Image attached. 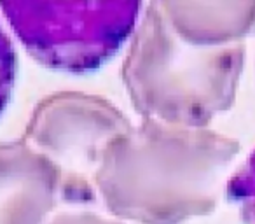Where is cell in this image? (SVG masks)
<instances>
[{"label": "cell", "instance_id": "3", "mask_svg": "<svg viewBox=\"0 0 255 224\" xmlns=\"http://www.w3.org/2000/svg\"><path fill=\"white\" fill-rule=\"evenodd\" d=\"M142 2H7L0 11L30 56L53 70H98L133 37Z\"/></svg>", "mask_w": 255, "mask_h": 224}, {"label": "cell", "instance_id": "8", "mask_svg": "<svg viewBox=\"0 0 255 224\" xmlns=\"http://www.w3.org/2000/svg\"><path fill=\"white\" fill-rule=\"evenodd\" d=\"M16 70H18V58H16L14 46H12L11 37L0 25V114L4 112L11 100Z\"/></svg>", "mask_w": 255, "mask_h": 224}, {"label": "cell", "instance_id": "2", "mask_svg": "<svg viewBox=\"0 0 255 224\" xmlns=\"http://www.w3.org/2000/svg\"><path fill=\"white\" fill-rule=\"evenodd\" d=\"M247 47H201L171 30L156 2L143 9L123 63V82L140 116L208 128L234 103Z\"/></svg>", "mask_w": 255, "mask_h": 224}, {"label": "cell", "instance_id": "5", "mask_svg": "<svg viewBox=\"0 0 255 224\" xmlns=\"http://www.w3.org/2000/svg\"><path fill=\"white\" fill-rule=\"evenodd\" d=\"M60 179L23 139L0 142V224H47L56 214Z\"/></svg>", "mask_w": 255, "mask_h": 224}, {"label": "cell", "instance_id": "6", "mask_svg": "<svg viewBox=\"0 0 255 224\" xmlns=\"http://www.w3.org/2000/svg\"><path fill=\"white\" fill-rule=\"evenodd\" d=\"M182 40L201 47L243 42L255 28V2H156Z\"/></svg>", "mask_w": 255, "mask_h": 224}, {"label": "cell", "instance_id": "9", "mask_svg": "<svg viewBox=\"0 0 255 224\" xmlns=\"http://www.w3.org/2000/svg\"><path fill=\"white\" fill-rule=\"evenodd\" d=\"M47 224H123L112 217L102 216L98 212L77 210V212H56Z\"/></svg>", "mask_w": 255, "mask_h": 224}, {"label": "cell", "instance_id": "1", "mask_svg": "<svg viewBox=\"0 0 255 224\" xmlns=\"http://www.w3.org/2000/svg\"><path fill=\"white\" fill-rule=\"evenodd\" d=\"M240 142L210 128L143 118L107 149L96 175L98 203L112 219L182 224L217 209Z\"/></svg>", "mask_w": 255, "mask_h": 224}, {"label": "cell", "instance_id": "4", "mask_svg": "<svg viewBox=\"0 0 255 224\" xmlns=\"http://www.w3.org/2000/svg\"><path fill=\"white\" fill-rule=\"evenodd\" d=\"M112 102L81 91H58L33 109L23 140L51 161L67 205L98 203L96 175L110 144L131 128Z\"/></svg>", "mask_w": 255, "mask_h": 224}, {"label": "cell", "instance_id": "7", "mask_svg": "<svg viewBox=\"0 0 255 224\" xmlns=\"http://www.w3.org/2000/svg\"><path fill=\"white\" fill-rule=\"evenodd\" d=\"M226 196L248 224H255V149L227 181Z\"/></svg>", "mask_w": 255, "mask_h": 224}]
</instances>
